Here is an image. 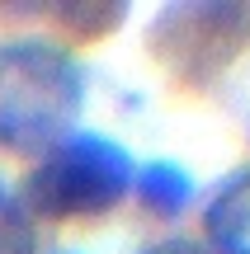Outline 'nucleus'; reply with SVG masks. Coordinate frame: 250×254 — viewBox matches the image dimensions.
Instances as JSON below:
<instances>
[{"instance_id":"1","label":"nucleus","mask_w":250,"mask_h":254,"mask_svg":"<svg viewBox=\"0 0 250 254\" xmlns=\"http://www.w3.org/2000/svg\"><path fill=\"white\" fill-rule=\"evenodd\" d=\"M85 104V71L66 47L47 38L0 43V146L52 151L71 136Z\"/></svg>"},{"instance_id":"2","label":"nucleus","mask_w":250,"mask_h":254,"mask_svg":"<svg viewBox=\"0 0 250 254\" xmlns=\"http://www.w3.org/2000/svg\"><path fill=\"white\" fill-rule=\"evenodd\" d=\"M132 155L99 132H71L43 151V160L24 179V202L33 217L71 221V217H104L132 193Z\"/></svg>"},{"instance_id":"3","label":"nucleus","mask_w":250,"mask_h":254,"mask_svg":"<svg viewBox=\"0 0 250 254\" xmlns=\"http://www.w3.org/2000/svg\"><path fill=\"white\" fill-rule=\"evenodd\" d=\"M203 231L213 254H250V170L232 174L213 193L203 212Z\"/></svg>"},{"instance_id":"4","label":"nucleus","mask_w":250,"mask_h":254,"mask_svg":"<svg viewBox=\"0 0 250 254\" xmlns=\"http://www.w3.org/2000/svg\"><path fill=\"white\" fill-rule=\"evenodd\" d=\"M132 193H137L156 217H179V212L189 207V198H194V179H189L175 160H156V165H147V170L132 179Z\"/></svg>"},{"instance_id":"5","label":"nucleus","mask_w":250,"mask_h":254,"mask_svg":"<svg viewBox=\"0 0 250 254\" xmlns=\"http://www.w3.org/2000/svg\"><path fill=\"white\" fill-rule=\"evenodd\" d=\"M62 24H71V33H109L113 24H123V14H128V5H94V0H85V5H57L52 9Z\"/></svg>"},{"instance_id":"6","label":"nucleus","mask_w":250,"mask_h":254,"mask_svg":"<svg viewBox=\"0 0 250 254\" xmlns=\"http://www.w3.org/2000/svg\"><path fill=\"white\" fill-rule=\"evenodd\" d=\"M28 250H33V236L19 221V207L0 202V254H28Z\"/></svg>"},{"instance_id":"7","label":"nucleus","mask_w":250,"mask_h":254,"mask_svg":"<svg viewBox=\"0 0 250 254\" xmlns=\"http://www.w3.org/2000/svg\"><path fill=\"white\" fill-rule=\"evenodd\" d=\"M142 254H213L203 245V240H189V236H170V240H161V245H147Z\"/></svg>"}]
</instances>
